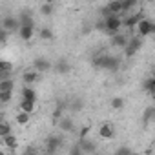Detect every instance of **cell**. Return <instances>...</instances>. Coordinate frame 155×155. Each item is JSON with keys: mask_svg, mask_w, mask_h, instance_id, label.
<instances>
[{"mask_svg": "<svg viewBox=\"0 0 155 155\" xmlns=\"http://www.w3.org/2000/svg\"><path fill=\"white\" fill-rule=\"evenodd\" d=\"M13 90H15V82H13V79L0 81V91H13Z\"/></svg>", "mask_w": 155, "mask_h": 155, "instance_id": "22", "label": "cell"}, {"mask_svg": "<svg viewBox=\"0 0 155 155\" xmlns=\"http://www.w3.org/2000/svg\"><path fill=\"white\" fill-rule=\"evenodd\" d=\"M95 68H101V69H108V71H117L119 66H120V58L119 57H113V55H101L93 60Z\"/></svg>", "mask_w": 155, "mask_h": 155, "instance_id": "1", "label": "cell"}, {"mask_svg": "<svg viewBox=\"0 0 155 155\" xmlns=\"http://www.w3.org/2000/svg\"><path fill=\"white\" fill-rule=\"evenodd\" d=\"M58 128H60L62 131H73V130H75V126H73V119H69V117H62V119L58 120Z\"/></svg>", "mask_w": 155, "mask_h": 155, "instance_id": "13", "label": "cell"}, {"mask_svg": "<svg viewBox=\"0 0 155 155\" xmlns=\"http://www.w3.org/2000/svg\"><path fill=\"white\" fill-rule=\"evenodd\" d=\"M37 108V102L35 101H28V99H20V110L22 111H28V113H33Z\"/></svg>", "mask_w": 155, "mask_h": 155, "instance_id": "14", "label": "cell"}, {"mask_svg": "<svg viewBox=\"0 0 155 155\" xmlns=\"http://www.w3.org/2000/svg\"><path fill=\"white\" fill-rule=\"evenodd\" d=\"M11 99H13V91H0V102L2 104L11 102Z\"/></svg>", "mask_w": 155, "mask_h": 155, "instance_id": "27", "label": "cell"}, {"mask_svg": "<svg viewBox=\"0 0 155 155\" xmlns=\"http://www.w3.org/2000/svg\"><path fill=\"white\" fill-rule=\"evenodd\" d=\"M38 37H40L42 40H53V31L48 29V28H42L40 33H38Z\"/></svg>", "mask_w": 155, "mask_h": 155, "instance_id": "24", "label": "cell"}, {"mask_svg": "<svg viewBox=\"0 0 155 155\" xmlns=\"http://www.w3.org/2000/svg\"><path fill=\"white\" fill-rule=\"evenodd\" d=\"M40 13L44 15V17H51L53 15V4H49V2H46L42 8H40Z\"/></svg>", "mask_w": 155, "mask_h": 155, "instance_id": "26", "label": "cell"}, {"mask_svg": "<svg viewBox=\"0 0 155 155\" xmlns=\"http://www.w3.org/2000/svg\"><path fill=\"white\" fill-rule=\"evenodd\" d=\"M79 148H81L82 153H95V151H97V144H95L93 140L86 139V137H81V140H79Z\"/></svg>", "mask_w": 155, "mask_h": 155, "instance_id": "6", "label": "cell"}, {"mask_svg": "<svg viewBox=\"0 0 155 155\" xmlns=\"http://www.w3.org/2000/svg\"><path fill=\"white\" fill-rule=\"evenodd\" d=\"M144 90L150 95H155V79H153V77H150V79L144 81Z\"/></svg>", "mask_w": 155, "mask_h": 155, "instance_id": "23", "label": "cell"}, {"mask_svg": "<svg viewBox=\"0 0 155 155\" xmlns=\"http://www.w3.org/2000/svg\"><path fill=\"white\" fill-rule=\"evenodd\" d=\"M0 69L4 71H13V64L9 60H0Z\"/></svg>", "mask_w": 155, "mask_h": 155, "instance_id": "28", "label": "cell"}, {"mask_svg": "<svg viewBox=\"0 0 155 155\" xmlns=\"http://www.w3.org/2000/svg\"><path fill=\"white\" fill-rule=\"evenodd\" d=\"M62 144V139L60 137H48L46 139V150L48 151H57Z\"/></svg>", "mask_w": 155, "mask_h": 155, "instance_id": "11", "label": "cell"}, {"mask_svg": "<svg viewBox=\"0 0 155 155\" xmlns=\"http://www.w3.org/2000/svg\"><path fill=\"white\" fill-rule=\"evenodd\" d=\"M99 137L101 139H106V140H111L113 137H115V130H113V126L111 124H101V128H99Z\"/></svg>", "mask_w": 155, "mask_h": 155, "instance_id": "8", "label": "cell"}, {"mask_svg": "<svg viewBox=\"0 0 155 155\" xmlns=\"http://www.w3.org/2000/svg\"><path fill=\"white\" fill-rule=\"evenodd\" d=\"M117 153H131V150L130 148H120V150H117Z\"/></svg>", "mask_w": 155, "mask_h": 155, "instance_id": "32", "label": "cell"}, {"mask_svg": "<svg viewBox=\"0 0 155 155\" xmlns=\"http://www.w3.org/2000/svg\"><path fill=\"white\" fill-rule=\"evenodd\" d=\"M2 142H4V146H6V148H9L11 151H15V150L18 148V140H17V137H15L13 133L4 135V137H2Z\"/></svg>", "mask_w": 155, "mask_h": 155, "instance_id": "10", "label": "cell"}, {"mask_svg": "<svg viewBox=\"0 0 155 155\" xmlns=\"http://www.w3.org/2000/svg\"><path fill=\"white\" fill-rule=\"evenodd\" d=\"M2 28H4L8 33H13V31H17V29L20 28V24H18V18H17V17H6V18L2 20Z\"/></svg>", "mask_w": 155, "mask_h": 155, "instance_id": "7", "label": "cell"}, {"mask_svg": "<svg viewBox=\"0 0 155 155\" xmlns=\"http://www.w3.org/2000/svg\"><path fill=\"white\" fill-rule=\"evenodd\" d=\"M33 68H35V71H38V73H46V71H49V69H53V64L48 60V58H35L33 60Z\"/></svg>", "mask_w": 155, "mask_h": 155, "instance_id": "5", "label": "cell"}, {"mask_svg": "<svg viewBox=\"0 0 155 155\" xmlns=\"http://www.w3.org/2000/svg\"><path fill=\"white\" fill-rule=\"evenodd\" d=\"M153 115H155V110L150 106V108L146 110V113H144V122H150V120L153 119Z\"/></svg>", "mask_w": 155, "mask_h": 155, "instance_id": "29", "label": "cell"}, {"mask_svg": "<svg viewBox=\"0 0 155 155\" xmlns=\"http://www.w3.org/2000/svg\"><path fill=\"white\" fill-rule=\"evenodd\" d=\"M53 69H55L57 73H68V71L71 69V66H69V62H68V60H64V58H62V60H58V62L53 66Z\"/></svg>", "mask_w": 155, "mask_h": 155, "instance_id": "17", "label": "cell"}, {"mask_svg": "<svg viewBox=\"0 0 155 155\" xmlns=\"http://www.w3.org/2000/svg\"><path fill=\"white\" fill-rule=\"evenodd\" d=\"M69 153H71V155H81L82 151H81V148H79V144H77V146H73V148L69 150Z\"/></svg>", "mask_w": 155, "mask_h": 155, "instance_id": "31", "label": "cell"}, {"mask_svg": "<svg viewBox=\"0 0 155 155\" xmlns=\"http://www.w3.org/2000/svg\"><path fill=\"white\" fill-rule=\"evenodd\" d=\"M122 28V18L119 15H110V17H104V31L108 35H115L119 33V29Z\"/></svg>", "mask_w": 155, "mask_h": 155, "instance_id": "2", "label": "cell"}, {"mask_svg": "<svg viewBox=\"0 0 155 155\" xmlns=\"http://www.w3.org/2000/svg\"><path fill=\"white\" fill-rule=\"evenodd\" d=\"M140 18H142V15H140V13H133V15H128L126 18H122V26H124V28H128V29H133Z\"/></svg>", "mask_w": 155, "mask_h": 155, "instance_id": "9", "label": "cell"}, {"mask_svg": "<svg viewBox=\"0 0 155 155\" xmlns=\"http://www.w3.org/2000/svg\"><path fill=\"white\" fill-rule=\"evenodd\" d=\"M8 37H9V33H8L2 26H0V42H6V40H8Z\"/></svg>", "mask_w": 155, "mask_h": 155, "instance_id": "30", "label": "cell"}, {"mask_svg": "<svg viewBox=\"0 0 155 155\" xmlns=\"http://www.w3.org/2000/svg\"><path fill=\"white\" fill-rule=\"evenodd\" d=\"M33 33H35V28H31V26H20L18 28V35L22 40H31Z\"/></svg>", "mask_w": 155, "mask_h": 155, "instance_id": "12", "label": "cell"}, {"mask_svg": "<svg viewBox=\"0 0 155 155\" xmlns=\"http://www.w3.org/2000/svg\"><path fill=\"white\" fill-rule=\"evenodd\" d=\"M140 46H142V37H128V42H126V46L122 48L124 49V55L126 57H133L139 49H140Z\"/></svg>", "mask_w": 155, "mask_h": 155, "instance_id": "4", "label": "cell"}, {"mask_svg": "<svg viewBox=\"0 0 155 155\" xmlns=\"http://www.w3.org/2000/svg\"><path fill=\"white\" fill-rule=\"evenodd\" d=\"M22 79H24V82L31 84V82H37V81L40 79V73H38V71H35V69H33V71H26Z\"/></svg>", "mask_w": 155, "mask_h": 155, "instance_id": "19", "label": "cell"}, {"mask_svg": "<svg viewBox=\"0 0 155 155\" xmlns=\"http://www.w3.org/2000/svg\"><path fill=\"white\" fill-rule=\"evenodd\" d=\"M137 33H139V37H150V35H153L155 33V24L150 20V18H140L139 22H137Z\"/></svg>", "mask_w": 155, "mask_h": 155, "instance_id": "3", "label": "cell"}, {"mask_svg": "<svg viewBox=\"0 0 155 155\" xmlns=\"http://www.w3.org/2000/svg\"><path fill=\"white\" fill-rule=\"evenodd\" d=\"M20 95H22V99H28V101H35V102H37V91H35L33 88H29V86L22 88Z\"/></svg>", "mask_w": 155, "mask_h": 155, "instance_id": "18", "label": "cell"}, {"mask_svg": "<svg viewBox=\"0 0 155 155\" xmlns=\"http://www.w3.org/2000/svg\"><path fill=\"white\" fill-rule=\"evenodd\" d=\"M29 117H31V113H28V111H18L17 113V117H15V120H17V124H20V126H24V124H28L29 122Z\"/></svg>", "mask_w": 155, "mask_h": 155, "instance_id": "21", "label": "cell"}, {"mask_svg": "<svg viewBox=\"0 0 155 155\" xmlns=\"http://www.w3.org/2000/svg\"><path fill=\"white\" fill-rule=\"evenodd\" d=\"M126 42H128V37H126V35H119V33H115L113 38H111V44H113L115 48H124Z\"/></svg>", "mask_w": 155, "mask_h": 155, "instance_id": "16", "label": "cell"}, {"mask_svg": "<svg viewBox=\"0 0 155 155\" xmlns=\"http://www.w3.org/2000/svg\"><path fill=\"white\" fill-rule=\"evenodd\" d=\"M111 108L113 110H122L124 108V99L122 97H113L111 99Z\"/></svg>", "mask_w": 155, "mask_h": 155, "instance_id": "25", "label": "cell"}, {"mask_svg": "<svg viewBox=\"0 0 155 155\" xmlns=\"http://www.w3.org/2000/svg\"><path fill=\"white\" fill-rule=\"evenodd\" d=\"M46 2H49V4H53V2H55V0H46Z\"/></svg>", "mask_w": 155, "mask_h": 155, "instance_id": "33", "label": "cell"}, {"mask_svg": "<svg viewBox=\"0 0 155 155\" xmlns=\"http://www.w3.org/2000/svg\"><path fill=\"white\" fill-rule=\"evenodd\" d=\"M66 106H68L69 111H75V113H77V111H81V110L84 108V102H82V99H73V101L68 102Z\"/></svg>", "mask_w": 155, "mask_h": 155, "instance_id": "15", "label": "cell"}, {"mask_svg": "<svg viewBox=\"0 0 155 155\" xmlns=\"http://www.w3.org/2000/svg\"><path fill=\"white\" fill-rule=\"evenodd\" d=\"M18 24L20 26H31V28H35V20H33V17L29 13H22L20 18H18Z\"/></svg>", "mask_w": 155, "mask_h": 155, "instance_id": "20", "label": "cell"}]
</instances>
